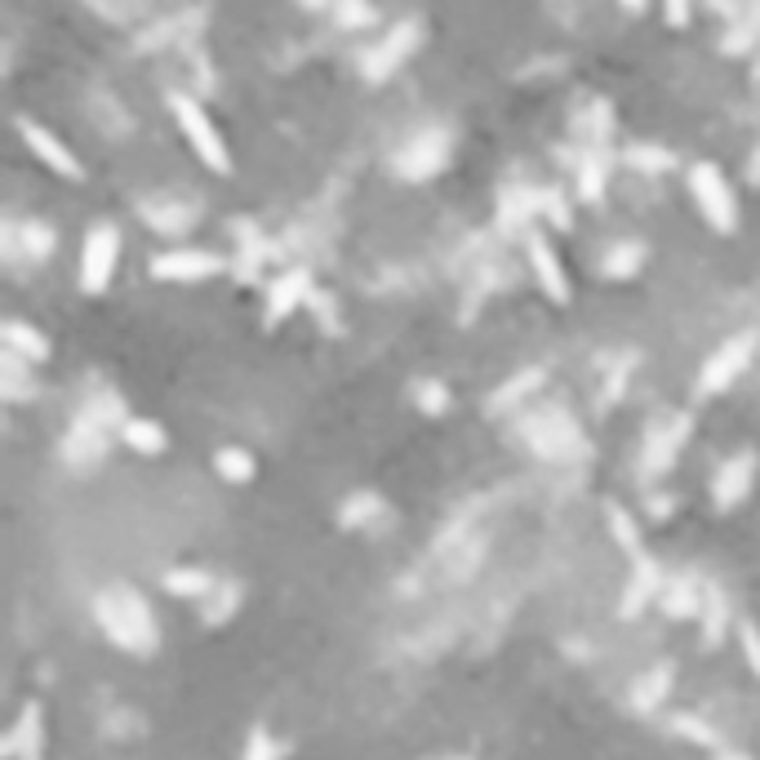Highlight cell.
Wrapping results in <instances>:
<instances>
[{
  "mask_svg": "<svg viewBox=\"0 0 760 760\" xmlns=\"http://www.w3.org/2000/svg\"><path fill=\"white\" fill-rule=\"evenodd\" d=\"M93 619H99V628L129 654H152L156 641H161L148 600H142L134 587H125V583L93 596Z\"/></svg>",
  "mask_w": 760,
  "mask_h": 760,
  "instance_id": "1",
  "label": "cell"
},
{
  "mask_svg": "<svg viewBox=\"0 0 760 760\" xmlns=\"http://www.w3.org/2000/svg\"><path fill=\"white\" fill-rule=\"evenodd\" d=\"M169 107H174V116H178L187 142L197 148V156H201L214 174H231V152H227V142H223V134L214 129V121L205 116V107L192 99V93H169Z\"/></svg>",
  "mask_w": 760,
  "mask_h": 760,
  "instance_id": "2",
  "label": "cell"
},
{
  "mask_svg": "<svg viewBox=\"0 0 760 760\" xmlns=\"http://www.w3.org/2000/svg\"><path fill=\"white\" fill-rule=\"evenodd\" d=\"M689 192H694L702 218L711 223V231H734L738 227V205H734V192H730L721 165L694 161L689 165Z\"/></svg>",
  "mask_w": 760,
  "mask_h": 760,
  "instance_id": "3",
  "label": "cell"
},
{
  "mask_svg": "<svg viewBox=\"0 0 760 760\" xmlns=\"http://www.w3.org/2000/svg\"><path fill=\"white\" fill-rule=\"evenodd\" d=\"M121 263V227L116 223H93L85 231V250H80V284L85 294H103Z\"/></svg>",
  "mask_w": 760,
  "mask_h": 760,
  "instance_id": "4",
  "label": "cell"
},
{
  "mask_svg": "<svg viewBox=\"0 0 760 760\" xmlns=\"http://www.w3.org/2000/svg\"><path fill=\"white\" fill-rule=\"evenodd\" d=\"M756 347H760V334H756V329H743V334L725 339L717 352H711V356L702 360V369H698V392H702V396L725 392V388L734 383V378L751 365Z\"/></svg>",
  "mask_w": 760,
  "mask_h": 760,
  "instance_id": "5",
  "label": "cell"
},
{
  "mask_svg": "<svg viewBox=\"0 0 760 760\" xmlns=\"http://www.w3.org/2000/svg\"><path fill=\"white\" fill-rule=\"evenodd\" d=\"M449 161V134L445 129H418L405 148L396 152V169L409 178V182H422V178H436Z\"/></svg>",
  "mask_w": 760,
  "mask_h": 760,
  "instance_id": "6",
  "label": "cell"
},
{
  "mask_svg": "<svg viewBox=\"0 0 760 760\" xmlns=\"http://www.w3.org/2000/svg\"><path fill=\"white\" fill-rule=\"evenodd\" d=\"M418 18H401L392 23V31L373 45V50L365 54V80H388L414 50H418Z\"/></svg>",
  "mask_w": 760,
  "mask_h": 760,
  "instance_id": "7",
  "label": "cell"
},
{
  "mask_svg": "<svg viewBox=\"0 0 760 760\" xmlns=\"http://www.w3.org/2000/svg\"><path fill=\"white\" fill-rule=\"evenodd\" d=\"M685 436H689V414H672L668 422H658L645 441V454H641V477L645 481L662 477V471L676 463V449L685 445Z\"/></svg>",
  "mask_w": 760,
  "mask_h": 760,
  "instance_id": "8",
  "label": "cell"
},
{
  "mask_svg": "<svg viewBox=\"0 0 760 760\" xmlns=\"http://www.w3.org/2000/svg\"><path fill=\"white\" fill-rule=\"evenodd\" d=\"M751 481H756V449H738L721 463L717 481H711V498H717L721 511H730L751 494Z\"/></svg>",
  "mask_w": 760,
  "mask_h": 760,
  "instance_id": "9",
  "label": "cell"
},
{
  "mask_svg": "<svg viewBox=\"0 0 760 760\" xmlns=\"http://www.w3.org/2000/svg\"><path fill=\"white\" fill-rule=\"evenodd\" d=\"M18 134H23V142H27V148H31L45 165H50L54 174H63V178H72V182L80 178V161L72 156V148H67L59 134H50L45 125H36L31 116H18Z\"/></svg>",
  "mask_w": 760,
  "mask_h": 760,
  "instance_id": "10",
  "label": "cell"
},
{
  "mask_svg": "<svg viewBox=\"0 0 760 760\" xmlns=\"http://www.w3.org/2000/svg\"><path fill=\"white\" fill-rule=\"evenodd\" d=\"M662 587H668V579H662V565H658L649 552H641L636 565H632V579H628V587H623L619 613H623V619H636L645 605H654V600L662 596Z\"/></svg>",
  "mask_w": 760,
  "mask_h": 760,
  "instance_id": "11",
  "label": "cell"
},
{
  "mask_svg": "<svg viewBox=\"0 0 760 760\" xmlns=\"http://www.w3.org/2000/svg\"><path fill=\"white\" fill-rule=\"evenodd\" d=\"M214 271H223V258L205 250H165L152 258V276L161 280H205Z\"/></svg>",
  "mask_w": 760,
  "mask_h": 760,
  "instance_id": "12",
  "label": "cell"
},
{
  "mask_svg": "<svg viewBox=\"0 0 760 760\" xmlns=\"http://www.w3.org/2000/svg\"><path fill=\"white\" fill-rule=\"evenodd\" d=\"M530 263H534V276H539V284L547 290V299L552 303H569V276H565L552 241H547V231H539V227L530 231Z\"/></svg>",
  "mask_w": 760,
  "mask_h": 760,
  "instance_id": "13",
  "label": "cell"
},
{
  "mask_svg": "<svg viewBox=\"0 0 760 760\" xmlns=\"http://www.w3.org/2000/svg\"><path fill=\"white\" fill-rule=\"evenodd\" d=\"M307 294H312V276L307 271H284V276H276L271 280V290H267V320L276 325V320H284L299 303H307Z\"/></svg>",
  "mask_w": 760,
  "mask_h": 760,
  "instance_id": "14",
  "label": "cell"
},
{
  "mask_svg": "<svg viewBox=\"0 0 760 760\" xmlns=\"http://www.w3.org/2000/svg\"><path fill=\"white\" fill-rule=\"evenodd\" d=\"M702 596H707V583H698L694 574H676L662 587L658 605L668 619H694V613H702Z\"/></svg>",
  "mask_w": 760,
  "mask_h": 760,
  "instance_id": "15",
  "label": "cell"
},
{
  "mask_svg": "<svg viewBox=\"0 0 760 760\" xmlns=\"http://www.w3.org/2000/svg\"><path fill=\"white\" fill-rule=\"evenodd\" d=\"M40 738H45V730H40V702H27L18 725L5 734V756L10 760H40Z\"/></svg>",
  "mask_w": 760,
  "mask_h": 760,
  "instance_id": "16",
  "label": "cell"
},
{
  "mask_svg": "<svg viewBox=\"0 0 760 760\" xmlns=\"http://www.w3.org/2000/svg\"><path fill=\"white\" fill-rule=\"evenodd\" d=\"M730 632V596L721 583H707V596H702V645L717 649Z\"/></svg>",
  "mask_w": 760,
  "mask_h": 760,
  "instance_id": "17",
  "label": "cell"
},
{
  "mask_svg": "<svg viewBox=\"0 0 760 760\" xmlns=\"http://www.w3.org/2000/svg\"><path fill=\"white\" fill-rule=\"evenodd\" d=\"M5 352H14V356H23V360L40 365V360H50V339H45L40 329L23 325L18 316H10V320H5Z\"/></svg>",
  "mask_w": 760,
  "mask_h": 760,
  "instance_id": "18",
  "label": "cell"
},
{
  "mask_svg": "<svg viewBox=\"0 0 760 760\" xmlns=\"http://www.w3.org/2000/svg\"><path fill=\"white\" fill-rule=\"evenodd\" d=\"M214 587H218V579L210 574V569L182 565V569H169V574H165V592H174V596H201V600H210Z\"/></svg>",
  "mask_w": 760,
  "mask_h": 760,
  "instance_id": "19",
  "label": "cell"
},
{
  "mask_svg": "<svg viewBox=\"0 0 760 760\" xmlns=\"http://www.w3.org/2000/svg\"><path fill=\"white\" fill-rule=\"evenodd\" d=\"M641 263H645V245H641V241H619V245L605 250L600 271H605L609 280H628V276L641 271Z\"/></svg>",
  "mask_w": 760,
  "mask_h": 760,
  "instance_id": "20",
  "label": "cell"
},
{
  "mask_svg": "<svg viewBox=\"0 0 760 760\" xmlns=\"http://www.w3.org/2000/svg\"><path fill=\"white\" fill-rule=\"evenodd\" d=\"M121 436H125V445L138 449V454H161V449L169 445L165 427H161L156 418H129V422L121 427Z\"/></svg>",
  "mask_w": 760,
  "mask_h": 760,
  "instance_id": "21",
  "label": "cell"
},
{
  "mask_svg": "<svg viewBox=\"0 0 760 760\" xmlns=\"http://www.w3.org/2000/svg\"><path fill=\"white\" fill-rule=\"evenodd\" d=\"M668 685H672V668H668V662H658V668L645 672L641 685L632 689V707H636V711H654V707L662 702V694H668Z\"/></svg>",
  "mask_w": 760,
  "mask_h": 760,
  "instance_id": "22",
  "label": "cell"
},
{
  "mask_svg": "<svg viewBox=\"0 0 760 760\" xmlns=\"http://www.w3.org/2000/svg\"><path fill=\"white\" fill-rule=\"evenodd\" d=\"M672 734H681V738H694V743H702V747H717V756L725 751V738H721V730H711L702 717H694V711H676V717H672Z\"/></svg>",
  "mask_w": 760,
  "mask_h": 760,
  "instance_id": "23",
  "label": "cell"
},
{
  "mask_svg": "<svg viewBox=\"0 0 760 760\" xmlns=\"http://www.w3.org/2000/svg\"><path fill=\"white\" fill-rule=\"evenodd\" d=\"M214 467H218V477H227V481H254V454L250 449H236V445H223L218 454H214Z\"/></svg>",
  "mask_w": 760,
  "mask_h": 760,
  "instance_id": "24",
  "label": "cell"
},
{
  "mask_svg": "<svg viewBox=\"0 0 760 760\" xmlns=\"http://www.w3.org/2000/svg\"><path fill=\"white\" fill-rule=\"evenodd\" d=\"M628 165L641 174H662V169H676V156L668 148H658V142H636V148H628Z\"/></svg>",
  "mask_w": 760,
  "mask_h": 760,
  "instance_id": "25",
  "label": "cell"
},
{
  "mask_svg": "<svg viewBox=\"0 0 760 760\" xmlns=\"http://www.w3.org/2000/svg\"><path fill=\"white\" fill-rule=\"evenodd\" d=\"M756 36H760V5L756 10H747L730 31H725V40H721V50L725 54H743V50H751L756 45Z\"/></svg>",
  "mask_w": 760,
  "mask_h": 760,
  "instance_id": "26",
  "label": "cell"
},
{
  "mask_svg": "<svg viewBox=\"0 0 760 760\" xmlns=\"http://www.w3.org/2000/svg\"><path fill=\"white\" fill-rule=\"evenodd\" d=\"M605 516H609V530H613V539H619V547L632 552V556H641V525L632 520V511H623L619 503H609Z\"/></svg>",
  "mask_w": 760,
  "mask_h": 760,
  "instance_id": "27",
  "label": "cell"
},
{
  "mask_svg": "<svg viewBox=\"0 0 760 760\" xmlns=\"http://www.w3.org/2000/svg\"><path fill=\"white\" fill-rule=\"evenodd\" d=\"M600 192H605V156H600V148H592L579 165V197L600 201Z\"/></svg>",
  "mask_w": 760,
  "mask_h": 760,
  "instance_id": "28",
  "label": "cell"
},
{
  "mask_svg": "<svg viewBox=\"0 0 760 760\" xmlns=\"http://www.w3.org/2000/svg\"><path fill=\"white\" fill-rule=\"evenodd\" d=\"M543 383V369H520L516 378H511V383H503L494 396H490V409H507V405H516L520 396H525L530 388H539Z\"/></svg>",
  "mask_w": 760,
  "mask_h": 760,
  "instance_id": "29",
  "label": "cell"
},
{
  "mask_svg": "<svg viewBox=\"0 0 760 760\" xmlns=\"http://www.w3.org/2000/svg\"><path fill=\"white\" fill-rule=\"evenodd\" d=\"M236 605H241V587H236V583H218L214 596H210V605H205V623H227L231 613H236Z\"/></svg>",
  "mask_w": 760,
  "mask_h": 760,
  "instance_id": "30",
  "label": "cell"
},
{
  "mask_svg": "<svg viewBox=\"0 0 760 760\" xmlns=\"http://www.w3.org/2000/svg\"><path fill=\"white\" fill-rule=\"evenodd\" d=\"M378 511H383V498H378V494H352V498L343 503L339 520H343V525H365V520L378 516Z\"/></svg>",
  "mask_w": 760,
  "mask_h": 760,
  "instance_id": "31",
  "label": "cell"
},
{
  "mask_svg": "<svg viewBox=\"0 0 760 760\" xmlns=\"http://www.w3.org/2000/svg\"><path fill=\"white\" fill-rule=\"evenodd\" d=\"M414 392H418V409L422 414H445L449 409V388L441 383V378H422Z\"/></svg>",
  "mask_w": 760,
  "mask_h": 760,
  "instance_id": "32",
  "label": "cell"
},
{
  "mask_svg": "<svg viewBox=\"0 0 760 760\" xmlns=\"http://www.w3.org/2000/svg\"><path fill=\"white\" fill-rule=\"evenodd\" d=\"M241 760H280V743L263 730V725H254L250 734H245V756Z\"/></svg>",
  "mask_w": 760,
  "mask_h": 760,
  "instance_id": "33",
  "label": "cell"
},
{
  "mask_svg": "<svg viewBox=\"0 0 760 760\" xmlns=\"http://www.w3.org/2000/svg\"><path fill=\"white\" fill-rule=\"evenodd\" d=\"M539 210L547 214V223H552L556 231H569V227H574V214H569V205L560 201V192H539Z\"/></svg>",
  "mask_w": 760,
  "mask_h": 760,
  "instance_id": "34",
  "label": "cell"
},
{
  "mask_svg": "<svg viewBox=\"0 0 760 760\" xmlns=\"http://www.w3.org/2000/svg\"><path fill=\"white\" fill-rule=\"evenodd\" d=\"M23 245H27L31 258H45V254H50V245H54V231L45 223H27L23 227Z\"/></svg>",
  "mask_w": 760,
  "mask_h": 760,
  "instance_id": "35",
  "label": "cell"
},
{
  "mask_svg": "<svg viewBox=\"0 0 760 760\" xmlns=\"http://www.w3.org/2000/svg\"><path fill=\"white\" fill-rule=\"evenodd\" d=\"M738 645H743L747 668L760 676V628H756V623H738Z\"/></svg>",
  "mask_w": 760,
  "mask_h": 760,
  "instance_id": "36",
  "label": "cell"
},
{
  "mask_svg": "<svg viewBox=\"0 0 760 760\" xmlns=\"http://www.w3.org/2000/svg\"><path fill=\"white\" fill-rule=\"evenodd\" d=\"M307 307L316 312V320H325L329 329H334V299L320 294V290H312V294H307Z\"/></svg>",
  "mask_w": 760,
  "mask_h": 760,
  "instance_id": "37",
  "label": "cell"
},
{
  "mask_svg": "<svg viewBox=\"0 0 760 760\" xmlns=\"http://www.w3.org/2000/svg\"><path fill=\"white\" fill-rule=\"evenodd\" d=\"M339 23H347V27H369V23H373V10H369V5H343V10H339Z\"/></svg>",
  "mask_w": 760,
  "mask_h": 760,
  "instance_id": "38",
  "label": "cell"
},
{
  "mask_svg": "<svg viewBox=\"0 0 760 760\" xmlns=\"http://www.w3.org/2000/svg\"><path fill=\"white\" fill-rule=\"evenodd\" d=\"M743 174H747V182H756V187H760V142H756V148H751V156H747Z\"/></svg>",
  "mask_w": 760,
  "mask_h": 760,
  "instance_id": "39",
  "label": "cell"
},
{
  "mask_svg": "<svg viewBox=\"0 0 760 760\" xmlns=\"http://www.w3.org/2000/svg\"><path fill=\"white\" fill-rule=\"evenodd\" d=\"M662 14H668V23H676V27H681V23H689V5H681V0H672V5L662 10Z\"/></svg>",
  "mask_w": 760,
  "mask_h": 760,
  "instance_id": "40",
  "label": "cell"
},
{
  "mask_svg": "<svg viewBox=\"0 0 760 760\" xmlns=\"http://www.w3.org/2000/svg\"><path fill=\"white\" fill-rule=\"evenodd\" d=\"M649 511H654V516H668V511H672L668 494H649Z\"/></svg>",
  "mask_w": 760,
  "mask_h": 760,
  "instance_id": "41",
  "label": "cell"
},
{
  "mask_svg": "<svg viewBox=\"0 0 760 760\" xmlns=\"http://www.w3.org/2000/svg\"><path fill=\"white\" fill-rule=\"evenodd\" d=\"M717 760H751V756H747V751H730V747H725Z\"/></svg>",
  "mask_w": 760,
  "mask_h": 760,
  "instance_id": "42",
  "label": "cell"
},
{
  "mask_svg": "<svg viewBox=\"0 0 760 760\" xmlns=\"http://www.w3.org/2000/svg\"><path fill=\"white\" fill-rule=\"evenodd\" d=\"M445 760H471V756H445Z\"/></svg>",
  "mask_w": 760,
  "mask_h": 760,
  "instance_id": "43",
  "label": "cell"
},
{
  "mask_svg": "<svg viewBox=\"0 0 760 760\" xmlns=\"http://www.w3.org/2000/svg\"><path fill=\"white\" fill-rule=\"evenodd\" d=\"M756 80H760V63H756Z\"/></svg>",
  "mask_w": 760,
  "mask_h": 760,
  "instance_id": "44",
  "label": "cell"
}]
</instances>
